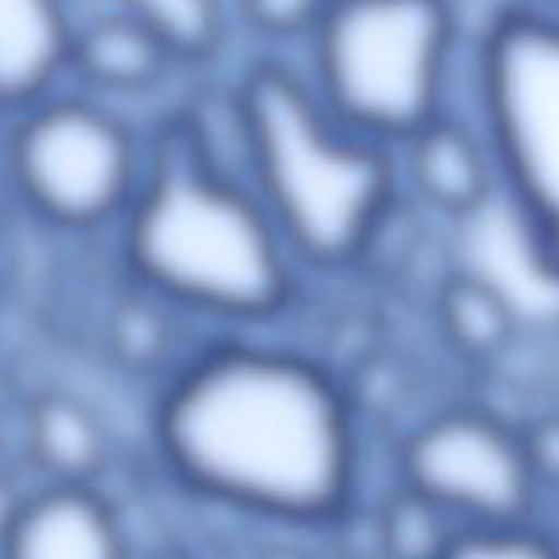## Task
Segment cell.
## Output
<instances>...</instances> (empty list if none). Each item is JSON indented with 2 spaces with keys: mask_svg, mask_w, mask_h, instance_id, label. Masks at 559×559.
<instances>
[{
  "mask_svg": "<svg viewBox=\"0 0 559 559\" xmlns=\"http://www.w3.org/2000/svg\"><path fill=\"white\" fill-rule=\"evenodd\" d=\"M484 83L513 194L559 266V24L530 14L500 21L487 40Z\"/></svg>",
  "mask_w": 559,
  "mask_h": 559,
  "instance_id": "5",
  "label": "cell"
},
{
  "mask_svg": "<svg viewBox=\"0 0 559 559\" xmlns=\"http://www.w3.org/2000/svg\"><path fill=\"white\" fill-rule=\"evenodd\" d=\"M240 116L270 211L287 237L317 260L356 253L389 204L392 171L382 152L326 122L313 96L273 67L250 76Z\"/></svg>",
  "mask_w": 559,
  "mask_h": 559,
  "instance_id": "3",
  "label": "cell"
},
{
  "mask_svg": "<svg viewBox=\"0 0 559 559\" xmlns=\"http://www.w3.org/2000/svg\"><path fill=\"white\" fill-rule=\"evenodd\" d=\"M14 171L27 201L60 224H96L132 188V142L93 106L60 103L24 122Z\"/></svg>",
  "mask_w": 559,
  "mask_h": 559,
  "instance_id": "7",
  "label": "cell"
},
{
  "mask_svg": "<svg viewBox=\"0 0 559 559\" xmlns=\"http://www.w3.org/2000/svg\"><path fill=\"white\" fill-rule=\"evenodd\" d=\"M73 57L99 86L139 90L158 76L168 53L132 17H103L80 34V40L73 44Z\"/></svg>",
  "mask_w": 559,
  "mask_h": 559,
  "instance_id": "12",
  "label": "cell"
},
{
  "mask_svg": "<svg viewBox=\"0 0 559 559\" xmlns=\"http://www.w3.org/2000/svg\"><path fill=\"white\" fill-rule=\"evenodd\" d=\"M520 444L536 487H559V415L536 418L530 428L520 431Z\"/></svg>",
  "mask_w": 559,
  "mask_h": 559,
  "instance_id": "18",
  "label": "cell"
},
{
  "mask_svg": "<svg viewBox=\"0 0 559 559\" xmlns=\"http://www.w3.org/2000/svg\"><path fill=\"white\" fill-rule=\"evenodd\" d=\"M67 53L60 0H0V106L37 96Z\"/></svg>",
  "mask_w": 559,
  "mask_h": 559,
  "instance_id": "9",
  "label": "cell"
},
{
  "mask_svg": "<svg viewBox=\"0 0 559 559\" xmlns=\"http://www.w3.org/2000/svg\"><path fill=\"white\" fill-rule=\"evenodd\" d=\"M129 253L162 294L227 317L266 313L287 294L273 224L191 145L158 158L132 214Z\"/></svg>",
  "mask_w": 559,
  "mask_h": 559,
  "instance_id": "2",
  "label": "cell"
},
{
  "mask_svg": "<svg viewBox=\"0 0 559 559\" xmlns=\"http://www.w3.org/2000/svg\"><path fill=\"white\" fill-rule=\"evenodd\" d=\"M158 435L194 487L280 516H323L353 480L340 389L280 353L224 349L188 369L165 399Z\"/></svg>",
  "mask_w": 559,
  "mask_h": 559,
  "instance_id": "1",
  "label": "cell"
},
{
  "mask_svg": "<svg viewBox=\"0 0 559 559\" xmlns=\"http://www.w3.org/2000/svg\"><path fill=\"white\" fill-rule=\"evenodd\" d=\"M438 317L448 343L474 362L503 356L516 336V313L503 290L474 273L448 280L438 297Z\"/></svg>",
  "mask_w": 559,
  "mask_h": 559,
  "instance_id": "11",
  "label": "cell"
},
{
  "mask_svg": "<svg viewBox=\"0 0 559 559\" xmlns=\"http://www.w3.org/2000/svg\"><path fill=\"white\" fill-rule=\"evenodd\" d=\"M126 17L142 24L165 53H207L221 31L217 0H122Z\"/></svg>",
  "mask_w": 559,
  "mask_h": 559,
  "instance_id": "14",
  "label": "cell"
},
{
  "mask_svg": "<svg viewBox=\"0 0 559 559\" xmlns=\"http://www.w3.org/2000/svg\"><path fill=\"white\" fill-rule=\"evenodd\" d=\"M333 0H243L247 17L266 34H297L320 24Z\"/></svg>",
  "mask_w": 559,
  "mask_h": 559,
  "instance_id": "17",
  "label": "cell"
},
{
  "mask_svg": "<svg viewBox=\"0 0 559 559\" xmlns=\"http://www.w3.org/2000/svg\"><path fill=\"white\" fill-rule=\"evenodd\" d=\"M4 559H122V539L99 497L63 484L11 513Z\"/></svg>",
  "mask_w": 559,
  "mask_h": 559,
  "instance_id": "8",
  "label": "cell"
},
{
  "mask_svg": "<svg viewBox=\"0 0 559 559\" xmlns=\"http://www.w3.org/2000/svg\"><path fill=\"white\" fill-rule=\"evenodd\" d=\"M31 441L37 457L67 480L93 474L103 461V435L96 421L70 399H44L34 408Z\"/></svg>",
  "mask_w": 559,
  "mask_h": 559,
  "instance_id": "13",
  "label": "cell"
},
{
  "mask_svg": "<svg viewBox=\"0 0 559 559\" xmlns=\"http://www.w3.org/2000/svg\"><path fill=\"white\" fill-rule=\"evenodd\" d=\"M457 530L461 523L454 516L405 487L385 513L382 539L392 559H441Z\"/></svg>",
  "mask_w": 559,
  "mask_h": 559,
  "instance_id": "15",
  "label": "cell"
},
{
  "mask_svg": "<svg viewBox=\"0 0 559 559\" xmlns=\"http://www.w3.org/2000/svg\"><path fill=\"white\" fill-rule=\"evenodd\" d=\"M412 178L421 198L451 217L477 214L490 198L484 148L464 126L438 116L412 135Z\"/></svg>",
  "mask_w": 559,
  "mask_h": 559,
  "instance_id": "10",
  "label": "cell"
},
{
  "mask_svg": "<svg viewBox=\"0 0 559 559\" xmlns=\"http://www.w3.org/2000/svg\"><path fill=\"white\" fill-rule=\"evenodd\" d=\"M448 40L444 0H333L320 21V73L336 116L412 139L435 119Z\"/></svg>",
  "mask_w": 559,
  "mask_h": 559,
  "instance_id": "4",
  "label": "cell"
},
{
  "mask_svg": "<svg viewBox=\"0 0 559 559\" xmlns=\"http://www.w3.org/2000/svg\"><path fill=\"white\" fill-rule=\"evenodd\" d=\"M402 471L408 490L461 526L526 523L536 497L520 431L474 408L428 418L405 441Z\"/></svg>",
  "mask_w": 559,
  "mask_h": 559,
  "instance_id": "6",
  "label": "cell"
},
{
  "mask_svg": "<svg viewBox=\"0 0 559 559\" xmlns=\"http://www.w3.org/2000/svg\"><path fill=\"white\" fill-rule=\"evenodd\" d=\"M441 559H559V546L530 523L461 526Z\"/></svg>",
  "mask_w": 559,
  "mask_h": 559,
  "instance_id": "16",
  "label": "cell"
}]
</instances>
